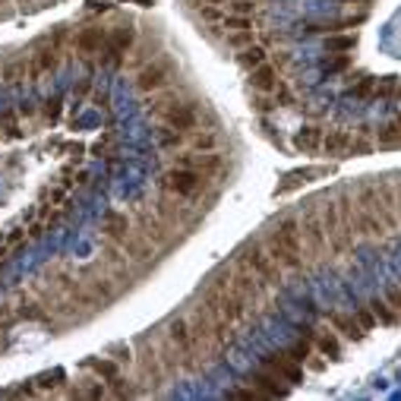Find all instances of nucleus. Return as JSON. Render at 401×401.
<instances>
[{
  "label": "nucleus",
  "mask_w": 401,
  "mask_h": 401,
  "mask_svg": "<svg viewBox=\"0 0 401 401\" xmlns=\"http://www.w3.org/2000/svg\"><path fill=\"white\" fill-rule=\"evenodd\" d=\"M205 174H199V171H193V168H184V165H177V168H168L165 174H161V180H158V186L165 193H171V196H196L199 190L205 186Z\"/></svg>",
  "instance_id": "1"
},
{
  "label": "nucleus",
  "mask_w": 401,
  "mask_h": 401,
  "mask_svg": "<svg viewBox=\"0 0 401 401\" xmlns=\"http://www.w3.org/2000/svg\"><path fill=\"white\" fill-rule=\"evenodd\" d=\"M237 259H240L243 266L253 269L266 285H278L281 281V266L272 259V253L266 250V243H247V247L237 253Z\"/></svg>",
  "instance_id": "2"
},
{
  "label": "nucleus",
  "mask_w": 401,
  "mask_h": 401,
  "mask_svg": "<svg viewBox=\"0 0 401 401\" xmlns=\"http://www.w3.org/2000/svg\"><path fill=\"white\" fill-rule=\"evenodd\" d=\"M168 79H171V64L161 57L149 60V64H142L140 70H136V89L142 92V95H155V92L168 89Z\"/></svg>",
  "instance_id": "3"
},
{
  "label": "nucleus",
  "mask_w": 401,
  "mask_h": 401,
  "mask_svg": "<svg viewBox=\"0 0 401 401\" xmlns=\"http://www.w3.org/2000/svg\"><path fill=\"white\" fill-rule=\"evenodd\" d=\"M259 367L269 369V373H275L278 379H285V382H300V379H304V363L294 360L285 348H281V351H266V354L259 357Z\"/></svg>",
  "instance_id": "4"
},
{
  "label": "nucleus",
  "mask_w": 401,
  "mask_h": 401,
  "mask_svg": "<svg viewBox=\"0 0 401 401\" xmlns=\"http://www.w3.org/2000/svg\"><path fill=\"white\" fill-rule=\"evenodd\" d=\"M161 121H165V127H174V130H184V133H193V130L199 127V111L193 108V104L180 102V98H174V102H168L165 108L158 111Z\"/></svg>",
  "instance_id": "5"
},
{
  "label": "nucleus",
  "mask_w": 401,
  "mask_h": 401,
  "mask_svg": "<svg viewBox=\"0 0 401 401\" xmlns=\"http://www.w3.org/2000/svg\"><path fill=\"white\" fill-rule=\"evenodd\" d=\"M104 45H108V29L104 26H83L70 41V48L79 57H98L104 51Z\"/></svg>",
  "instance_id": "6"
},
{
  "label": "nucleus",
  "mask_w": 401,
  "mask_h": 401,
  "mask_svg": "<svg viewBox=\"0 0 401 401\" xmlns=\"http://www.w3.org/2000/svg\"><path fill=\"white\" fill-rule=\"evenodd\" d=\"M325 325H329L332 332H335L338 338H344V341H360L367 332H363V325L354 319V313H344V310H325L322 313Z\"/></svg>",
  "instance_id": "7"
},
{
  "label": "nucleus",
  "mask_w": 401,
  "mask_h": 401,
  "mask_svg": "<svg viewBox=\"0 0 401 401\" xmlns=\"http://www.w3.org/2000/svg\"><path fill=\"white\" fill-rule=\"evenodd\" d=\"M281 86H285V79H281L278 64H272V60H266L262 67H256V70L250 73V89L259 92V95H275Z\"/></svg>",
  "instance_id": "8"
},
{
  "label": "nucleus",
  "mask_w": 401,
  "mask_h": 401,
  "mask_svg": "<svg viewBox=\"0 0 401 401\" xmlns=\"http://www.w3.org/2000/svg\"><path fill=\"white\" fill-rule=\"evenodd\" d=\"M243 382L253 386L256 392H259V398H285V395H287V386H281L285 379H278L275 373H269V369H262V367L243 376Z\"/></svg>",
  "instance_id": "9"
},
{
  "label": "nucleus",
  "mask_w": 401,
  "mask_h": 401,
  "mask_svg": "<svg viewBox=\"0 0 401 401\" xmlns=\"http://www.w3.org/2000/svg\"><path fill=\"white\" fill-rule=\"evenodd\" d=\"M83 369H89L98 382H111L121 376V363L114 357H89V360H83Z\"/></svg>",
  "instance_id": "10"
},
{
  "label": "nucleus",
  "mask_w": 401,
  "mask_h": 401,
  "mask_svg": "<svg viewBox=\"0 0 401 401\" xmlns=\"http://www.w3.org/2000/svg\"><path fill=\"white\" fill-rule=\"evenodd\" d=\"M310 341H313V348H316L322 357H329V360H338V357H341V338H338L332 329H322V332L313 329Z\"/></svg>",
  "instance_id": "11"
},
{
  "label": "nucleus",
  "mask_w": 401,
  "mask_h": 401,
  "mask_svg": "<svg viewBox=\"0 0 401 401\" xmlns=\"http://www.w3.org/2000/svg\"><path fill=\"white\" fill-rule=\"evenodd\" d=\"M102 234H104V240L121 243L123 237L130 234L127 215H121V212H104V215H102Z\"/></svg>",
  "instance_id": "12"
},
{
  "label": "nucleus",
  "mask_w": 401,
  "mask_h": 401,
  "mask_svg": "<svg viewBox=\"0 0 401 401\" xmlns=\"http://www.w3.org/2000/svg\"><path fill=\"white\" fill-rule=\"evenodd\" d=\"M121 250L130 259H149V256H152V243H149L146 234H127L121 240Z\"/></svg>",
  "instance_id": "13"
},
{
  "label": "nucleus",
  "mask_w": 401,
  "mask_h": 401,
  "mask_svg": "<svg viewBox=\"0 0 401 401\" xmlns=\"http://www.w3.org/2000/svg\"><path fill=\"white\" fill-rule=\"evenodd\" d=\"M369 310L376 313V319H379L382 329H395V325L401 322V313L395 310L386 297H373V300H369Z\"/></svg>",
  "instance_id": "14"
},
{
  "label": "nucleus",
  "mask_w": 401,
  "mask_h": 401,
  "mask_svg": "<svg viewBox=\"0 0 401 401\" xmlns=\"http://www.w3.org/2000/svg\"><path fill=\"white\" fill-rule=\"evenodd\" d=\"M35 57V64L41 67V73H54L60 67V60H64V48H57V45H51V41H45L41 45V51L39 54H32Z\"/></svg>",
  "instance_id": "15"
},
{
  "label": "nucleus",
  "mask_w": 401,
  "mask_h": 401,
  "mask_svg": "<svg viewBox=\"0 0 401 401\" xmlns=\"http://www.w3.org/2000/svg\"><path fill=\"white\" fill-rule=\"evenodd\" d=\"M266 60H269V51L262 45H256V41H253V45H247L243 51H237V64H240L247 73H253L256 67H262Z\"/></svg>",
  "instance_id": "16"
},
{
  "label": "nucleus",
  "mask_w": 401,
  "mask_h": 401,
  "mask_svg": "<svg viewBox=\"0 0 401 401\" xmlns=\"http://www.w3.org/2000/svg\"><path fill=\"white\" fill-rule=\"evenodd\" d=\"M190 146L196 149V152H218L222 136H218L215 130H193V133H190Z\"/></svg>",
  "instance_id": "17"
},
{
  "label": "nucleus",
  "mask_w": 401,
  "mask_h": 401,
  "mask_svg": "<svg viewBox=\"0 0 401 401\" xmlns=\"http://www.w3.org/2000/svg\"><path fill=\"white\" fill-rule=\"evenodd\" d=\"M322 136H325V130H319V127H304L297 136H294V146L304 149V152H316V149H322Z\"/></svg>",
  "instance_id": "18"
},
{
  "label": "nucleus",
  "mask_w": 401,
  "mask_h": 401,
  "mask_svg": "<svg viewBox=\"0 0 401 401\" xmlns=\"http://www.w3.org/2000/svg\"><path fill=\"white\" fill-rule=\"evenodd\" d=\"M108 45L121 48V51H130V48L136 45V29L130 26V22H123V26H114L108 32Z\"/></svg>",
  "instance_id": "19"
},
{
  "label": "nucleus",
  "mask_w": 401,
  "mask_h": 401,
  "mask_svg": "<svg viewBox=\"0 0 401 401\" xmlns=\"http://www.w3.org/2000/svg\"><path fill=\"white\" fill-rule=\"evenodd\" d=\"M351 133L348 130H329V133L322 136V152H329V155H338V152H344V149H351Z\"/></svg>",
  "instance_id": "20"
},
{
  "label": "nucleus",
  "mask_w": 401,
  "mask_h": 401,
  "mask_svg": "<svg viewBox=\"0 0 401 401\" xmlns=\"http://www.w3.org/2000/svg\"><path fill=\"white\" fill-rule=\"evenodd\" d=\"M354 45H357L354 35H344V32L325 35V51L329 54H348V51H354Z\"/></svg>",
  "instance_id": "21"
},
{
  "label": "nucleus",
  "mask_w": 401,
  "mask_h": 401,
  "mask_svg": "<svg viewBox=\"0 0 401 401\" xmlns=\"http://www.w3.org/2000/svg\"><path fill=\"white\" fill-rule=\"evenodd\" d=\"M348 95L357 98V102H369V98H376V79H373V76L354 79V86L348 89Z\"/></svg>",
  "instance_id": "22"
},
{
  "label": "nucleus",
  "mask_w": 401,
  "mask_h": 401,
  "mask_svg": "<svg viewBox=\"0 0 401 401\" xmlns=\"http://www.w3.org/2000/svg\"><path fill=\"white\" fill-rule=\"evenodd\" d=\"M186 140H190V133H184V130H174V127L158 130V146L161 149H180Z\"/></svg>",
  "instance_id": "23"
},
{
  "label": "nucleus",
  "mask_w": 401,
  "mask_h": 401,
  "mask_svg": "<svg viewBox=\"0 0 401 401\" xmlns=\"http://www.w3.org/2000/svg\"><path fill=\"white\" fill-rule=\"evenodd\" d=\"M256 32H259V29H237V32H224V41H228V48H234V51H243L247 45H253V41H256Z\"/></svg>",
  "instance_id": "24"
},
{
  "label": "nucleus",
  "mask_w": 401,
  "mask_h": 401,
  "mask_svg": "<svg viewBox=\"0 0 401 401\" xmlns=\"http://www.w3.org/2000/svg\"><path fill=\"white\" fill-rule=\"evenodd\" d=\"M285 351H287V354H291L297 363H304V367H306V360H310V357L316 354V348H313V344L306 341V338H297V341H291Z\"/></svg>",
  "instance_id": "25"
},
{
  "label": "nucleus",
  "mask_w": 401,
  "mask_h": 401,
  "mask_svg": "<svg viewBox=\"0 0 401 401\" xmlns=\"http://www.w3.org/2000/svg\"><path fill=\"white\" fill-rule=\"evenodd\" d=\"M348 67H351L348 54H329V60L322 64V73H325V76H338V73H344Z\"/></svg>",
  "instance_id": "26"
},
{
  "label": "nucleus",
  "mask_w": 401,
  "mask_h": 401,
  "mask_svg": "<svg viewBox=\"0 0 401 401\" xmlns=\"http://www.w3.org/2000/svg\"><path fill=\"white\" fill-rule=\"evenodd\" d=\"M354 319L363 325V332H373L376 325H379V319H376V313L369 310V304L367 306H354Z\"/></svg>",
  "instance_id": "27"
},
{
  "label": "nucleus",
  "mask_w": 401,
  "mask_h": 401,
  "mask_svg": "<svg viewBox=\"0 0 401 401\" xmlns=\"http://www.w3.org/2000/svg\"><path fill=\"white\" fill-rule=\"evenodd\" d=\"M16 319H20V313H16V306H10V304H4L0 306V329L4 332H10L16 325Z\"/></svg>",
  "instance_id": "28"
},
{
  "label": "nucleus",
  "mask_w": 401,
  "mask_h": 401,
  "mask_svg": "<svg viewBox=\"0 0 401 401\" xmlns=\"http://www.w3.org/2000/svg\"><path fill=\"white\" fill-rule=\"evenodd\" d=\"M0 130H4V136L16 140V136H20V123H16V114H0Z\"/></svg>",
  "instance_id": "29"
},
{
  "label": "nucleus",
  "mask_w": 401,
  "mask_h": 401,
  "mask_svg": "<svg viewBox=\"0 0 401 401\" xmlns=\"http://www.w3.org/2000/svg\"><path fill=\"white\" fill-rule=\"evenodd\" d=\"M45 114L51 117V121H60V114H64V98H60V95L48 98V102H45Z\"/></svg>",
  "instance_id": "30"
},
{
  "label": "nucleus",
  "mask_w": 401,
  "mask_h": 401,
  "mask_svg": "<svg viewBox=\"0 0 401 401\" xmlns=\"http://www.w3.org/2000/svg\"><path fill=\"white\" fill-rule=\"evenodd\" d=\"M382 297H386L388 304H392L395 310L401 313V285H386V291H382Z\"/></svg>",
  "instance_id": "31"
},
{
  "label": "nucleus",
  "mask_w": 401,
  "mask_h": 401,
  "mask_svg": "<svg viewBox=\"0 0 401 401\" xmlns=\"http://www.w3.org/2000/svg\"><path fill=\"white\" fill-rule=\"evenodd\" d=\"M89 92H92V83H89V79H86V83H79V86H76V95H89Z\"/></svg>",
  "instance_id": "32"
},
{
  "label": "nucleus",
  "mask_w": 401,
  "mask_h": 401,
  "mask_svg": "<svg viewBox=\"0 0 401 401\" xmlns=\"http://www.w3.org/2000/svg\"><path fill=\"white\" fill-rule=\"evenodd\" d=\"M203 4H212V7H224L228 0H203Z\"/></svg>",
  "instance_id": "33"
},
{
  "label": "nucleus",
  "mask_w": 401,
  "mask_h": 401,
  "mask_svg": "<svg viewBox=\"0 0 401 401\" xmlns=\"http://www.w3.org/2000/svg\"><path fill=\"white\" fill-rule=\"evenodd\" d=\"M7 4H13V0H0V7H7Z\"/></svg>",
  "instance_id": "34"
},
{
  "label": "nucleus",
  "mask_w": 401,
  "mask_h": 401,
  "mask_svg": "<svg viewBox=\"0 0 401 401\" xmlns=\"http://www.w3.org/2000/svg\"><path fill=\"white\" fill-rule=\"evenodd\" d=\"M13 4H32V0H13Z\"/></svg>",
  "instance_id": "35"
}]
</instances>
